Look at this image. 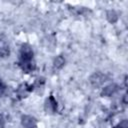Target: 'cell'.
<instances>
[{
  "label": "cell",
  "instance_id": "ba28073f",
  "mask_svg": "<svg viewBox=\"0 0 128 128\" xmlns=\"http://www.w3.org/2000/svg\"><path fill=\"white\" fill-rule=\"evenodd\" d=\"M107 18L110 22H115L117 20V14L114 11H109L107 13Z\"/></svg>",
  "mask_w": 128,
  "mask_h": 128
},
{
  "label": "cell",
  "instance_id": "3957f363",
  "mask_svg": "<svg viewBox=\"0 0 128 128\" xmlns=\"http://www.w3.org/2000/svg\"><path fill=\"white\" fill-rule=\"evenodd\" d=\"M19 65L21 67V69L25 72V73H31L35 70V63L33 60H28V61H20Z\"/></svg>",
  "mask_w": 128,
  "mask_h": 128
},
{
  "label": "cell",
  "instance_id": "30bf717a",
  "mask_svg": "<svg viewBox=\"0 0 128 128\" xmlns=\"http://www.w3.org/2000/svg\"><path fill=\"white\" fill-rule=\"evenodd\" d=\"M4 125H5V118L3 115H0V128L4 127Z\"/></svg>",
  "mask_w": 128,
  "mask_h": 128
},
{
  "label": "cell",
  "instance_id": "8992f818",
  "mask_svg": "<svg viewBox=\"0 0 128 128\" xmlns=\"http://www.w3.org/2000/svg\"><path fill=\"white\" fill-rule=\"evenodd\" d=\"M116 91H117V86L115 84H110L103 88L102 95L103 96H112Z\"/></svg>",
  "mask_w": 128,
  "mask_h": 128
},
{
  "label": "cell",
  "instance_id": "52a82bcc",
  "mask_svg": "<svg viewBox=\"0 0 128 128\" xmlns=\"http://www.w3.org/2000/svg\"><path fill=\"white\" fill-rule=\"evenodd\" d=\"M64 62H65L64 58H63L62 56H58V57H56V58H55L53 65H54V67H55L56 69H60V68H62V67H63Z\"/></svg>",
  "mask_w": 128,
  "mask_h": 128
},
{
  "label": "cell",
  "instance_id": "8fae6325",
  "mask_svg": "<svg viewBox=\"0 0 128 128\" xmlns=\"http://www.w3.org/2000/svg\"><path fill=\"white\" fill-rule=\"evenodd\" d=\"M4 91H5V86H4V84H3V83L0 81V97L3 95Z\"/></svg>",
  "mask_w": 128,
  "mask_h": 128
},
{
  "label": "cell",
  "instance_id": "5b68a950",
  "mask_svg": "<svg viewBox=\"0 0 128 128\" xmlns=\"http://www.w3.org/2000/svg\"><path fill=\"white\" fill-rule=\"evenodd\" d=\"M57 109V102L53 96H50L45 103V110L49 113H53Z\"/></svg>",
  "mask_w": 128,
  "mask_h": 128
},
{
  "label": "cell",
  "instance_id": "9c48e42d",
  "mask_svg": "<svg viewBox=\"0 0 128 128\" xmlns=\"http://www.w3.org/2000/svg\"><path fill=\"white\" fill-rule=\"evenodd\" d=\"M115 128H127V121H126V120H123V121L120 122Z\"/></svg>",
  "mask_w": 128,
  "mask_h": 128
},
{
  "label": "cell",
  "instance_id": "6da1fadb",
  "mask_svg": "<svg viewBox=\"0 0 128 128\" xmlns=\"http://www.w3.org/2000/svg\"><path fill=\"white\" fill-rule=\"evenodd\" d=\"M33 60V51L29 45H23L20 49V61Z\"/></svg>",
  "mask_w": 128,
  "mask_h": 128
},
{
  "label": "cell",
  "instance_id": "7a4b0ae2",
  "mask_svg": "<svg viewBox=\"0 0 128 128\" xmlns=\"http://www.w3.org/2000/svg\"><path fill=\"white\" fill-rule=\"evenodd\" d=\"M106 76L103 74V73H100V72H98V73H94L91 77H90V83H91V85L92 86H94V87H99V86H101V85H103L104 84V82L106 81Z\"/></svg>",
  "mask_w": 128,
  "mask_h": 128
},
{
  "label": "cell",
  "instance_id": "277c9868",
  "mask_svg": "<svg viewBox=\"0 0 128 128\" xmlns=\"http://www.w3.org/2000/svg\"><path fill=\"white\" fill-rule=\"evenodd\" d=\"M22 126L23 128H34L36 126V120L34 117L29 116V115H25L22 117L21 120Z\"/></svg>",
  "mask_w": 128,
  "mask_h": 128
}]
</instances>
